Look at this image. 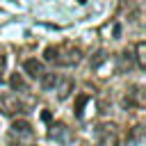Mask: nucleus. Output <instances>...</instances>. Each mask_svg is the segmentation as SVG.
Here are the masks:
<instances>
[{"instance_id": "f257e3e1", "label": "nucleus", "mask_w": 146, "mask_h": 146, "mask_svg": "<svg viewBox=\"0 0 146 146\" xmlns=\"http://www.w3.org/2000/svg\"><path fill=\"white\" fill-rule=\"evenodd\" d=\"M43 59H46V62H52L55 66H75V64H80L82 52H80V48H75V46H71V43L48 46V48L43 50Z\"/></svg>"}, {"instance_id": "f03ea898", "label": "nucleus", "mask_w": 146, "mask_h": 146, "mask_svg": "<svg viewBox=\"0 0 146 146\" xmlns=\"http://www.w3.org/2000/svg\"><path fill=\"white\" fill-rule=\"evenodd\" d=\"M23 112V103L16 98V96H11V94H2L0 96V114H5V116H16V114H21Z\"/></svg>"}, {"instance_id": "7ed1b4c3", "label": "nucleus", "mask_w": 146, "mask_h": 146, "mask_svg": "<svg viewBox=\"0 0 146 146\" xmlns=\"http://www.w3.org/2000/svg\"><path fill=\"white\" fill-rule=\"evenodd\" d=\"M23 68H25V73H27L30 78H34V80H41V75L46 73V66H43L41 59H25V62H23Z\"/></svg>"}, {"instance_id": "20e7f679", "label": "nucleus", "mask_w": 146, "mask_h": 146, "mask_svg": "<svg viewBox=\"0 0 146 146\" xmlns=\"http://www.w3.org/2000/svg\"><path fill=\"white\" fill-rule=\"evenodd\" d=\"M75 89V82L71 78H64V80H57V98L59 100H66Z\"/></svg>"}, {"instance_id": "39448f33", "label": "nucleus", "mask_w": 146, "mask_h": 146, "mask_svg": "<svg viewBox=\"0 0 146 146\" xmlns=\"http://www.w3.org/2000/svg\"><path fill=\"white\" fill-rule=\"evenodd\" d=\"M32 125L25 121V119H16L11 123V135H18V137H32Z\"/></svg>"}, {"instance_id": "423d86ee", "label": "nucleus", "mask_w": 146, "mask_h": 146, "mask_svg": "<svg viewBox=\"0 0 146 146\" xmlns=\"http://www.w3.org/2000/svg\"><path fill=\"white\" fill-rule=\"evenodd\" d=\"M128 107H141L144 105V94H141V89L139 87H132L130 91H128V96H125V100H123Z\"/></svg>"}, {"instance_id": "0eeeda50", "label": "nucleus", "mask_w": 146, "mask_h": 146, "mask_svg": "<svg viewBox=\"0 0 146 146\" xmlns=\"http://www.w3.org/2000/svg\"><path fill=\"white\" fill-rule=\"evenodd\" d=\"M96 146H119V137H116V132L112 130H107V125H103L100 128V139H98V144Z\"/></svg>"}, {"instance_id": "6e6552de", "label": "nucleus", "mask_w": 146, "mask_h": 146, "mask_svg": "<svg viewBox=\"0 0 146 146\" xmlns=\"http://www.w3.org/2000/svg\"><path fill=\"white\" fill-rule=\"evenodd\" d=\"M135 57H137V66L139 68H146V43L144 41L137 43V55Z\"/></svg>"}, {"instance_id": "1a4fd4ad", "label": "nucleus", "mask_w": 146, "mask_h": 146, "mask_svg": "<svg viewBox=\"0 0 146 146\" xmlns=\"http://www.w3.org/2000/svg\"><path fill=\"white\" fill-rule=\"evenodd\" d=\"M41 84H43L46 91L55 89V84H57V75H55V73H43V75H41Z\"/></svg>"}, {"instance_id": "9d476101", "label": "nucleus", "mask_w": 146, "mask_h": 146, "mask_svg": "<svg viewBox=\"0 0 146 146\" xmlns=\"http://www.w3.org/2000/svg\"><path fill=\"white\" fill-rule=\"evenodd\" d=\"M9 84H11V89H21V91H25L27 89V84H25V80L18 75V73H14L11 78H9Z\"/></svg>"}, {"instance_id": "9b49d317", "label": "nucleus", "mask_w": 146, "mask_h": 146, "mask_svg": "<svg viewBox=\"0 0 146 146\" xmlns=\"http://www.w3.org/2000/svg\"><path fill=\"white\" fill-rule=\"evenodd\" d=\"M84 103H89V94H80V96H78V107H75V114H78V116H82Z\"/></svg>"}, {"instance_id": "f8f14e48", "label": "nucleus", "mask_w": 146, "mask_h": 146, "mask_svg": "<svg viewBox=\"0 0 146 146\" xmlns=\"http://www.w3.org/2000/svg\"><path fill=\"white\" fill-rule=\"evenodd\" d=\"M5 64H7V59H5V55H0V71L5 68Z\"/></svg>"}, {"instance_id": "ddd939ff", "label": "nucleus", "mask_w": 146, "mask_h": 146, "mask_svg": "<svg viewBox=\"0 0 146 146\" xmlns=\"http://www.w3.org/2000/svg\"><path fill=\"white\" fill-rule=\"evenodd\" d=\"M25 146H34V144H25Z\"/></svg>"}]
</instances>
